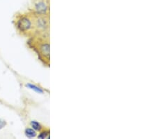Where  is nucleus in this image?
<instances>
[{
	"label": "nucleus",
	"instance_id": "4",
	"mask_svg": "<svg viewBox=\"0 0 157 139\" xmlns=\"http://www.w3.org/2000/svg\"><path fill=\"white\" fill-rule=\"evenodd\" d=\"M29 11L39 15L50 16V0H31V7Z\"/></svg>",
	"mask_w": 157,
	"mask_h": 139
},
{
	"label": "nucleus",
	"instance_id": "5",
	"mask_svg": "<svg viewBox=\"0 0 157 139\" xmlns=\"http://www.w3.org/2000/svg\"><path fill=\"white\" fill-rule=\"evenodd\" d=\"M30 124H31V128L34 129L35 131H39V132H40L41 130H43V129L46 128L45 126H43L42 124L39 123L38 122H37V121H34V120L31 121Z\"/></svg>",
	"mask_w": 157,
	"mask_h": 139
},
{
	"label": "nucleus",
	"instance_id": "3",
	"mask_svg": "<svg viewBox=\"0 0 157 139\" xmlns=\"http://www.w3.org/2000/svg\"><path fill=\"white\" fill-rule=\"evenodd\" d=\"M32 14L34 19L33 36L50 35V16L39 15V14H34L33 12Z\"/></svg>",
	"mask_w": 157,
	"mask_h": 139
},
{
	"label": "nucleus",
	"instance_id": "7",
	"mask_svg": "<svg viewBox=\"0 0 157 139\" xmlns=\"http://www.w3.org/2000/svg\"><path fill=\"white\" fill-rule=\"evenodd\" d=\"M50 129L48 128L43 129V130L40 131V133L38 136V138H50Z\"/></svg>",
	"mask_w": 157,
	"mask_h": 139
},
{
	"label": "nucleus",
	"instance_id": "2",
	"mask_svg": "<svg viewBox=\"0 0 157 139\" xmlns=\"http://www.w3.org/2000/svg\"><path fill=\"white\" fill-rule=\"evenodd\" d=\"M14 24L20 35L31 37L34 35L33 14L31 11L17 14L14 19Z\"/></svg>",
	"mask_w": 157,
	"mask_h": 139
},
{
	"label": "nucleus",
	"instance_id": "6",
	"mask_svg": "<svg viewBox=\"0 0 157 139\" xmlns=\"http://www.w3.org/2000/svg\"><path fill=\"white\" fill-rule=\"evenodd\" d=\"M24 133H25V136H27V137L29 138L36 137V135H37L36 131L32 128H27L25 129Z\"/></svg>",
	"mask_w": 157,
	"mask_h": 139
},
{
	"label": "nucleus",
	"instance_id": "9",
	"mask_svg": "<svg viewBox=\"0 0 157 139\" xmlns=\"http://www.w3.org/2000/svg\"><path fill=\"white\" fill-rule=\"evenodd\" d=\"M6 122L4 120H2V119H0V129L4 128L5 126H6Z\"/></svg>",
	"mask_w": 157,
	"mask_h": 139
},
{
	"label": "nucleus",
	"instance_id": "8",
	"mask_svg": "<svg viewBox=\"0 0 157 139\" xmlns=\"http://www.w3.org/2000/svg\"><path fill=\"white\" fill-rule=\"evenodd\" d=\"M26 86L28 88H29V89H32V90H34V91H35L36 92L38 93V94H43V90L41 89V88H39V87H38L37 86H36V85H34V84H27L26 85Z\"/></svg>",
	"mask_w": 157,
	"mask_h": 139
},
{
	"label": "nucleus",
	"instance_id": "1",
	"mask_svg": "<svg viewBox=\"0 0 157 139\" xmlns=\"http://www.w3.org/2000/svg\"><path fill=\"white\" fill-rule=\"evenodd\" d=\"M28 44L38 55L39 60L46 66L50 65V35H35L30 37Z\"/></svg>",
	"mask_w": 157,
	"mask_h": 139
}]
</instances>
